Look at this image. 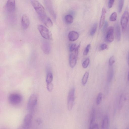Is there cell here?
Segmentation results:
<instances>
[{
  "mask_svg": "<svg viewBox=\"0 0 129 129\" xmlns=\"http://www.w3.org/2000/svg\"><path fill=\"white\" fill-rule=\"evenodd\" d=\"M31 4L39 17L46 14L45 9L41 3L36 0H31Z\"/></svg>",
  "mask_w": 129,
  "mask_h": 129,
  "instance_id": "6da1fadb",
  "label": "cell"
},
{
  "mask_svg": "<svg viewBox=\"0 0 129 129\" xmlns=\"http://www.w3.org/2000/svg\"><path fill=\"white\" fill-rule=\"evenodd\" d=\"M38 28L42 37L47 40H50L52 38V35L49 30L45 26L39 25Z\"/></svg>",
  "mask_w": 129,
  "mask_h": 129,
  "instance_id": "7a4b0ae2",
  "label": "cell"
},
{
  "mask_svg": "<svg viewBox=\"0 0 129 129\" xmlns=\"http://www.w3.org/2000/svg\"><path fill=\"white\" fill-rule=\"evenodd\" d=\"M22 100V97L20 94L17 93H13L9 95L8 100L11 105H16L19 104Z\"/></svg>",
  "mask_w": 129,
  "mask_h": 129,
  "instance_id": "3957f363",
  "label": "cell"
},
{
  "mask_svg": "<svg viewBox=\"0 0 129 129\" xmlns=\"http://www.w3.org/2000/svg\"><path fill=\"white\" fill-rule=\"evenodd\" d=\"M75 88L73 87L70 89L68 94L67 107L69 111L71 110L73 107L75 100Z\"/></svg>",
  "mask_w": 129,
  "mask_h": 129,
  "instance_id": "277c9868",
  "label": "cell"
},
{
  "mask_svg": "<svg viewBox=\"0 0 129 129\" xmlns=\"http://www.w3.org/2000/svg\"><path fill=\"white\" fill-rule=\"evenodd\" d=\"M37 96L35 93L31 95L28 99L27 105V109L28 111H31L34 109L37 104Z\"/></svg>",
  "mask_w": 129,
  "mask_h": 129,
  "instance_id": "5b68a950",
  "label": "cell"
},
{
  "mask_svg": "<svg viewBox=\"0 0 129 129\" xmlns=\"http://www.w3.org/2000/svg\"><path fill=\"white\" fill-rule=\"evenodd\" d=\"M129 20V13L127 11H125L121 17L120 23L122 31L124 32L126 30Z\"/></svg>",
  "mask_w": 129,
  "mask_h": 129,
  "instance_id": "8992f818",
  "label": "cell"
},
{
  "mask_svg": "<svg viewBox=\"0 0 129 129\" xmlns=\"http://www.w3.org/2000/svg\"><path fill=\"white\" fill-rule=\"evenodd\" d=\"M45 5L50 14L54 19L56 18V15L54 10L53 5L51 0L44 1Z\"/></svg>",
  "mask_w": 129,
  "mask_h": 129,
  "instance_id": "52a82bcc",
  "label": "cell"
},
{
  "mask_svg": "<svg viewBox=\"0 0 129 129\" xmlns=\"http://www.w3.org/2000/svg\"><path fill=\"white\" fill-rule=\"evenodd\" d=\"M6 10L9 13H13L15 10L16 4L14 0H8L5 5Z\"/></svg>",
  "mask_w": 129,
  "mask_h": 129,
  "instance_id": "ba28073f",
  "label": "cell"
},
{
  "mask_svg": "<svg viewBox=\"0 0 129 129\" xmlns=\"http://www.w3.org/2000/svg\"><path fill=\"white\" fill-rule=\"evenodd\" d=\"M114 28L112 26H110L107 29L105 38L106 40L108 42H111L114 40Z\"/></svg>",
  "mask_w": 129,
  "mask_h": 129,
  "instance_id": "9c48e42d",
  "label": "cell"
},
{
  "mask_svg": "<svg viewBox=\"0 0 129 129\" xmlns=\"http://www.w3.org/2000/svg\"><path fill=\"white\" fill-rule=\"evenodd\" d=\"M21 24L22 28L27 29L29 26L30 20L28 16L26 14L23 15L21 19Z\"/></svg>",
  "mask_w": 129,
  "mask_h": 129,
  "instance_id": "30bf717a",
  "label": "cell"
},
{
  "mask_svg": "<svg viewBox=\"0 0 129 129\" xmlns=\"http://www.w3.org/2000/svg\"><path fill=\"white\" fill-rule=\"evenodd\" d=\"M39 17L42 22L47 27H50L52 26V22L46 14Z\"/></svg>",
  "mask_w": 129,
  "mask_h": 129,
  "instance_id": "8fae6325",
  "label": "cell"
},
{
  "mask_svg": "<svg viewBox=\"0 0 129 129\" xmlns=\"http://www.w3.org/2000/svg\"><path fill=\"white\" fill-rule=\"evenodd\" d=\"M79 36V34L77 32L74 31H70L68 34V38L69 40L74 41L77 39Z\"/></svg>",
  "mask_w": 129,
  "mask_h": 129,
  "instance_id": "7c38bea8",
  "label": "cell"
},
{
  "mask_svg": "<svg viewBox=\"0 0 129 129\" xmlns=\"http://www.w3.org/2000/svg\"><path fill=\"white\" fill-rule=\"evenodd\" d=\"M110 124L109 119L107 115L104 117L102 123L101 129H109Z\"/></svg>",
  "mask_w": 129,
  "mask_h": 129,
  "instance_id": "4fadbf2b",
  "label": "cell"
},
{
  "mask_svg": "<svg viewBox=\"0 0 129 129\" xmlns=\"http://www.w3.org/2000/svg\"><path fill=\"white\" fill-rule=\"evenodd\" d=\"M32 118L31 114L28 113L24 117L22 124L28 128L31 122Z\"/></svg>",
  "mask_w": 129,
  "mask_h": 129,
  "instance_id": "5bb4252c",
  "label": "cell"
},
{
  "mask_svg": "<svg viewBox=\"0 0 129 129\" xmlns=\"http://www.w3.org/2000/svg\"><path fill=\"white\" fill-rule=\"evenodd\" d=\"M77 56L74 53H71L69 58V63L70 67L73 68L76 65L77 61Z\"/></svg>",
  "mask_w": 129,
  "mask_h": 129,
  "instance_id": "9a60e30c",
  "label": "cell"
},
{
  "mask_svg": "<svg viewBox=\"0 0 129 129\" xmlns=\"http://www.w3.org/2000/svg\"><path fill=\"white\" fill-rule=\"evenodd\" d=\"M96 117V112L94 109H93L91 112L90 117L89 128L91 127L95 124Z\"/></svg>",
  "mask_w": 129,
  "mask_h": 129,
  "instance_id": "2e32d148",
  "label": "cell"
},
{
  "mask_svg": "<svg viewBox=\"0 0 129 129\" xmlns=\"http://www.w3.org/2000/svg\"><path fill=\"white\" fill-rule=\"evenodd\" d=\"M106 12L105 8V7H103L102 9L101 15L100 20L99 27L100 28L103 27L105 22Z\"/></svg>",
  "mask_w": 129,
  "mask_h": 129,
  "instance_id": "e0dca14e",
  "label": "cell"
},
{
  "mask_svg": "<svg viewBox=\"0 0 129 129\" xmlns=\"http://www.w3.org/2000/svg\"><path fill=\"white\" fill-rule=\"evenodd\" d=\"M42 49L45 54H49L50 52L51 46L47 42H44L42 45Z\"/></svg>",
  "mask_w": 129,
  "mask_h": 129,
  "instance_id": "ac0fdd59",
  "label": "cell"
},
{
  "mask_svg": "<svg viewBox=\"0 0 129 129\" xmlns=\"http://www.w3.org/2000/svg\"><path fill=\"white\" fill-rule=\"evenodd\" d=\"M115 34L117 40L118 41H119L121 38V31L120 27L118 24L116 26Z\"/></svg>",
  "mask_w": 129,
  "mask_h": 129,
  "instance_id": "d6986e66",
  "label": "cell"
},
{
  "mask_svg": "<svg viewBox=\"0 0 129 129\" xmlns=\"http://www.w3.org/2000/svg\"><path fill=\"white\" fill-rule=\"evenodd\" d=\"M114 71L112 66L110 67L108 73L107 79L109 82H110L112 80L113 76Z\"/></svg>",
  "mask_w": 129,
  "mask_h": 129,
  "instance_id": "ffe728a7",
  "label": "cell"
},
{
  "mask_svg": "<svg viewBox=\"0 0 129 129\" xmlns=\"http://www.w3.org/2000/svg\"><path fill=\"white\" fill-rule=\"evenodd\" d=\"M53 79V76L51 72L50 71H48L47 73L46 82L47 84L52 83Z\"/></svg>",
  "mask_w": 129,
  "mask_h": 129,
  "instance_id": "44dd1931",
  "label": "cell"
},
{
  "mask_svg": "<svg viewBox=\"0 0 129 129\" xmlns=\"http://www.w3.org/2000/svg\"><path fill=\"white\" fill-rule=\"evenodd\" d=\"M64 20L65 22L67 24L72 23L73 21V17L70 14L67 15L65 16Z\"/></svg>",
  "mask_w": 129,
  "mask_h": 129,
  "instance_id": "7402d4cb",
  "label": "cell"
},
{
  "mask_svg": "<svg viewBox=\"0 0 129 129\" xmlns=\"http://www.w3.org/2000/svg\"><path fill=\"white\" fill-rule=\"evenodd\" d=\"M89 73L88 72H86L83 76L82 80V83L83 85L86 84L89 77Z\"/></svg>",
  "mask_w": 129,
  "mask_h": 129,
  "instance_id": "603a6c76",
  "label": "cell"
},
{
  "mask_svg": "<svg viewBox=\"0 0 129 129\" xmlns=\"http://www.w3.org/2000/svg\"><path fill=\"white\" fill-rule=\"evenodd\" d=\"M97 28V24L96 23L93 24L91 29L90 32V35L91 36H93L95 34Z\"/></svg>",
  "mask_w": 129,
  "mask_h": 129,
  "instance_id": "cb8c5ba5",
  "label": "cell"
},
{
  "mask_svg": "<svg viewBox=\"0 0 129 129\" xmlns=\"http://www.w3.org/2000/svg\"><path fill=\"white\" fill-rule=\"evenodd\" d=\"M123 95L122 94L120 96L118 105V109L119 110H121L122 109L123 105Z\"/></svg>",
  "mask_w": 129,
  "mask_h": 129,
  "instance_id": "d4e9b609",
  "label": "cell"
},
{
  "mask_svg": "<svg viewBox=\"0 0 129 129\" xmlns=\"http://www.w3.org/2000/svg\"><path fill=\"white\" fill-rule=\"evenodd\" d=\"M124 1L123 0H120L118 1V11L119 13H120L122 11L124 4Z\"/></svg>",
  "mask_w": 129,
  "mask_h": 129,
  "instance_id": "484cf974",
  "label": "cell"
},
{
  "mask_svg": "<svg viewBox=\"0 0 129 129\" xmlns=\"http://www.w3.org/2000/svg\"><path fill=\"white\" fill-rule=\"evenodd\" d=\"M102 93L101 92L99 93L97 96L96 100V103L97 105H99L101 103L102 100Z\"/></svg>",
  "mask_w": 129,
  "mask_h": 129,
  "instance_id": "4316f807",
  "label": "cell"
},
{
  "mask_svg": "<svg viewBox=\"0 0 129 129\" xmlns=\"http://www.w3.org/2000/svg\"><path fill=\"white\" fill-rule=\"evenodd\" d=\"M117 15L116 12H114L111 15L109 18L110 21H115L117 18Z\"/></svg>",
  "mask_w": 129,
  "mask_h": 129,
  "instance_id": "83f0119b",
  "label": "cell"
},
{
  "mask_svg": "<svg viewBox=\"0 0 129 129\" xmlns=\"http://www.w3.org/2000/svg\"><path fill=\"white\" fill-rule=\"evenodd\" d=\"M90 62V60L89 58H87L84 60L82 63V67L84 68H86L87 67Z\"/></svg>",
  "mask_w": 129,
  "mask_h": 129,
  "instance_id": "f1b7e54d",
  "label": "cell"
},
{
  "mask_svg": "<svg viewBox=\"0 0 129 129\" xmlns=\"http://www.w3.org/2000/svg\"><path fill=\"white\" fill-rule=\"evenodd\" d=\"M91 47L90 44H88L85 48L83 54L84 56L86 55L88 53Z\"/></svg>",
  "mask_w": 129,
  "mask_h": 129,
  "instance_id": "f546056e",
  "label": "cell"
},
{
  "mask_svg": "<svg viewBox=\"0 0 129 129\" xmlns=\"http://www.w3.org/2000/svg\"><path fill=\"white\" fill-rule=\"evenodd\" d=\"M115 62L114 56H112L110 58L109 61V64L110 67L112 66Z\"/></svg>",
  "mask_w": 129,
  "mask_h": 129,
  "instance_id": "4dcf8cb0",
  "label": "cell"
},
{
  "mask_svg": "<svg viewBox=\"0 0 129 129\" xmlns=\"http://www.w3.org/2000/svg\"><path fill=\"white\" fill-rule=\"evenodd\" d=\"M108 26V22L107 21H105L103 26V28L102 29V32L103 33H105L106 31H107V29Z\"/></svg>",
  "mask_w": 129,
  "mask_h": 129,
  "instance_id": "1f68e13d",
  "label": "cell"
},
{
  "mask_svg": "<svg viewBox=\"0 0 129 129\" xmlns=\"http://www.w3.org/2000/svg\"><path fill=\"white\" fill-rule=\"evenodd\" d=\"M47 87L48 90L49 92H51L53 89V85L52 83H47Z\"/></svg>",
  "mask_w": 129,
  "mask_h": 129,
  "instance_id": "d6a6232c",
  "label": "cell"
},
{
  "mask_svg": "<svg viewBox=\"0 0 129 129\" xmlns=\"http://www.w3.org/2000/svg\"><path fill=\"white\" fill-rule=\"evenodd\" d=\"M76 48V45L75 44H72L70 46L69 50L71 52L74 51Z\"/></svg>",
  "mask_w": 129,
  "mask_h": 129,
  "instance_id": "836d02e7",
  "label": "cell"
},
{
  "mask_svg": "<svg viewBox=\"0 0 129 129\" xmlns=\"http://www.w3.org/2000/svg\"><path fill=\"white\" fill-rule=\"evenodd\" d=\"M115 1L114 0H109L108 2V7L109 8H111L113 5Z\"/></svg>",
  "mask_w": 129,
  "mask_h": 129,
  "instance_id": "e575fe53",
  "label": "cell"
},
{
  "mask_svg": "<svg viewBox=\"0 0 129 129\" xmlns=\"http://www.w3.org/2000/svg\"><path fill=\"white\" fill-rule=\"evenodd\" d=\"M100 49L102 50H103L106 49L107 48V46L105 43L101 44L100 45Z\"/></svg>",
  "mask_w": 129,
  "mask_h": 129,
  "instance_id": "d590c367",
  "label": "cell"
},
{
  "mask_svg": "<svg viewBox=\"0 0 129 129\" xmlns=\"http://www.w3.org/2000/svg\"><path fill=\"white\" fill-rule=\"evenodd\" d=\"M80 47V45H78L74 51V54L77 56L78 53V51Z\"/></svg>",
  "mask_w": 129,
  "mask_h": 129,
  "instance_id": "8d00e7d4",
  "label": "cell"
},
{
  "mask_svg": "<svg viewBox=\"0 0 129 129\" xmlns=\"http://www.w3.org/2000/svg\"><path fill=\"white\" fill-rule=\"evenodd\" d=\"M88 129H99L98 125L97 123H95L91 127Z\"/></svg>",
  "mask_w": 129,
  "mask_h": 129,
  "instance_id": "74e56055",
  "label": "cell"
},
{
  "mask_svg": "<svg viewBox=\"0 0 129 129\" xmlns=\"http://www.w3.org/2000/svg\"><path fill=\"white\" fill-rule=\"evenodd\" d=\"M17 129H28L23 124L20 125L18 128Z\"/></svg>",
  "mask_w": 129,
  "mask_h": 129,
  "instance_id": "f35d334b",
  "label": "cell"
},
{
  "mask_svg": "<svg viewBox=\"0 0 129 129\" xmlns=\"http://www.w3.org/2000/svg\"><path fill=\"white\" fill-rule=\"evenodd\" d=\"M36 122L39 124H40L42 123L41 120L39 118H38L36 119Z\"/></svg>",
  "mask_w": 129,
  "mask_h": 129,
  "instance_id": "ab89813d",
  "label": "cell"
},
{
  "mask_svg": "<svg viewBox=\"0 0 129 129\" xmlns=\"http://www.w3.org/2000/svg\"><path fill=\"white\" fill-rule=\"evenodd\" d=\"M125 129H129L128 127H126Z\"/></svg>",
  "mask_w": 129,
  "mask_h": 129,
  "instance_id": "60d3db41",
  "label": "cell"
},
{
  "mask_svg": "<svg viewBox=\"0 0 129 129\" xmlns=\"http://www.w3.org/2000/svg\"><path fill=\"white\" fill-rule=\"evenodd\" d=\"M114 129H117L116 128H115Z\"/></svg>",
  "mask_w": 129,
  "mask_h": 129,
  "instance_id": "b9f144b4",
  "label": "cell"
},
{
  "mask_svg": "<svg viewBox=\"0 0 129 129\" xmlns=\"http://www.w3.org/2000/svg\"><path fill=\"white\" fill-rule=\"evenodd\" d=\"M4 129V128H2V129Z\"/></svg>",
  "mask_w": 129,
  "mask_h": 129,
  "instance_id": "7bdbcfd3",
  "label": "cell"
}]
</instances>
